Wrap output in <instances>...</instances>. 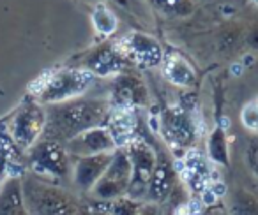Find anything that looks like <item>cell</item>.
<instances>
[{
  "mask_svg": "<svg viewBox=\"0 0 258 215\" xmlns=\"http://www.w3.org/2000/svg\"><path fill=\"white\" fill-rule=\"evenodd\" d=\"M202 196H204V197H202V201H204L205 204H214L216 199H218V197H216V194L212 192L209 187H207V189H204V194H202Z\"/></svg>",
  "mask_w": 258,
  "mask_h": 215,
  "instance_id": "52a82bcc",
  "label": "cell"
},
{
  "mask_svg": "<svg viewBox=\"0 0 258 215\" xmlns=\"http://www.w3.org/2000/svg\"><path fill=\"white\" fill-rule=\"evenodd\" d=\"M44 126H46V115L43 108L32 95L25 97L9 120V134L13 143L22 148L34 147L39 134L44 131Z\"/></svg>",
  "mask_w": 258,
  "mask_h": 215,
  "instance_id": "7a4b0ae2",
  "label": "cell"
},
{
  "mask_svg": "<svg viewBox=\"0 0 258 215\" xmlns=\"http://www.w3.org/2000/svg\"><path fill=\"white\" fill-rule=\"evenodd\" d=\"M92 81L94 72L89 69L48 72L30 86V92L34 99L41 102H58L82 93Z\"/></svg>",
  "mask_w": 258,
  "mask_h": 215,
  "instance_id": "6da1fadb",
  "label": "cell"
},
{
  "mask_svg": "<svg viewBox=\"0 0 258 215\" xmlns=\"http://www.w3.org/2000/svg\"><path fill=\"white\" fill-rule=\"evenodd\" d=\"M242 71H244V65L239 64V62H237V64H233L232 69H230V72H232L233 76H242Z\"/></svg>",
  "mask_w": 258,
  "mask_h": 215,
  "instance_id": "ba28073f",
  "label": "cell"
},
{
  "mask_svg": "<svg viewBox=\"0 0 258 215\" xmlns=\"http://www.w3.org/2000/svg\"><path fill=\"white\" fill-rule=\"evenodd\" d=\"M254 2H256V4H258V0H254Z\"/></svg>",
  "mask_w": 258,
  "mask_h": 215,
  "instance_id": "8fae6325",
  "label": "cell"
},
{
  "mask_svg": "<svg viewBox=\"0 0 258 215\" xmlns=\"http://www.w3.org/2000/svg\"><path fill=\"white\" fill-rule=\"evenodd\" d=\"M173 168H175V171H177V173H182L184 169H186V162H184V161H175Z\"/></svg>",
  "mask_w": 258,
  "mask_h": 215,
  "instance_id": "9c48e42d",
  "label": "cell"
},
{
  "mask_svg": "<svg viewBox=\"0 0 258 215\" xmlns=\"http://www.w3.org/2000/svg\"><path fill=\"white\" fill-rule=\"evenodd\" d=\"M219 124H221L223 129H226V127H228V124H230L228 117H221V119H219Z\"/></svg>",
  "mask_w": 258,
  "mask_h": 215,
  "instance_id": "30bf717a",
  "label": "cell"
},
{
  "mask_svg": "<svg viewBox=\"0 0 258 215\" xmlns=\"http://www.w3.org/2000/svg\"><path fill=\"white\" fill-rule=\"evenodd\" d=\"M187 213H202V201L191 199L189 203H187Z\"/></svg>",
  "mask_w": 258,
  "mask_h": 215,
  "instance_id": "5b68a950",
  "label": "cell"
},
{
  "mask_svg": "<svg viewBox=\"0 0 258 215\" xmlns=\"http://www.w3.org/2000/svg\"><path fill=\"white\" fill-rule=\"evenodd\" d=\"M30 168L39 175H53L64 169V152L55 141H43L30 150Z\"/></svg>",
  "mask_w": 258,
  "mask_h": 215,
  "instance_id": "3957f363",
  "label": "cell"
},
{
  "mask_svg": "<svg viewBox=\"0 0 258 215\" xmlns=\"http://www.w3.org/2000/svg\"><path fill=\"white\" fill-rule=\"evenodd\" d=\"M211 190L216 194V197L225 196V192H226V185H225V183H223V182H212Z\"/></svg>",
  "mask_w": 258,
  "mask_h": 215,
  "instance_id": "8992f818",
  "label": "cell"
},
{
  "mask_svg": "<svg viewBox=\"0 0 258 215\" xmlns=\"http://www.w3.org/2000/svg\"><path fill=\"white\" fill-rule=\"evenodd\" d=\"M0 215H29L18 176H9L0 185Z\"/></svg>",
  "mask_w": 258,
  "mask_h": 215,
  "instance_id": "277c9868",
  "label": "cell"
}]
</instances>
